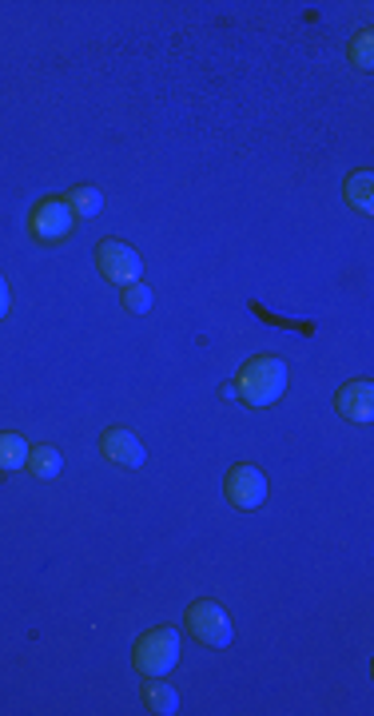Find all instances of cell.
Returning a JSON list of instances; mask_svg holds the SVG:
<instances>
[{"label":"cell","instance_id":"cell-14","mask_svg":"<svg viewBox=\"0 0 374 716\" xmlns=\"http://www.w3.org/2000/svg\"><path fill=\"white\" fill-rule=\"evenodd\" d=\"M347 60H351L359 72H371V68H374V36H371V28L354 33V40L347 45Z\"/></svg>","mask_w":374,"mask_h":716},{"label":"cell","instance_id":"cell-8","mask_svg":"<svg viewBox=\"0 0 374 716\" xmlns=\"http://www.w3.org/2000/svg\"><path fill=\"white\" fill-rule=\"evenodd\" d=\"M335 407H339V414L347 422H359V426H366L374 414V386L371 378H354V383H342L339 395H335Z\"/></svg>","mask_w":374,"mask_h":716},{"label":"cell","instance_id":"cell-3","mask_svg":"<svg viewBox=\"0 0 374 716\" xmlns=\"http://www.w3.org/2000/svg\"><path fill=\"white\" fill-rule=\"evenodd\" d=\"M187 629H191V637L199 645H208V649H227L235 637L232 629V618H227V609L220 601H191L187 606Z\"/></svg>","mask_w":374,"mask_h":716},{"label":"cell","instance_id":"cell-16","mask_svg":"<svg viewBox=\"0 0 374 716\" xmlns=\"http://www.w3.org/2000/svg\"><path fill=\"white\" fill-rule=\"evenodd\" d=\"M252 310H255V319L271 322V327H283V331H299V334H303V339H311V334H315V322H303V319H283V315H276V310H267L264 303H255V298H252Z\"/></svg>","mask_w":374,"mask_h":716},{"label":"cell","instance_id":"cell-9","mask_svg":"<svg viewBox=\"0 0 374 716\" xmlns=\"http://www.w3.org/2000/svg\"><path fill=\"white\" fill-rule=\"evenodd\" d=\"M374 172L371 167H363V172H354V176H347V184H342V196H347V203H351L354 211H363V215H371L374 211Z\"/></svg>","mask_w":374,"mask_h":716},{"label":"cell","instance_id":"cell-7","mask_svg":"<svg viewBox=\"0 0 374 716\" xmlns=\"http://www.w3.org/2000/svg\"><path fill=\"white\" fill-rule=\"evenodd\" d=\"M100 454H104L112 466H124V470H140L143 458H148V454H143V442L136 438L128 426L104 430V434H100Z\"/></svg>","mask_w":374,"mask_h":716},{"label":"cell","instance_id":"cell-5","mask_svg":"<svg viewBox=\"0 0 374 716\" xmlns=\"http://www.w3.org/2000/svg\"><path fill=\"white\" fill-rule=\"evenodd\" d=\"M223 494H227V502L239 509H259L267 502L264 470H255V466H247V462L232 466L227 478H223Z\"/></svg>","mask_w":374,"mask_h":716},{"label":"cell","instance_id":"cell-2","mask_svg":"<svg viewBox=\"0 0 374 716\" xmlns=\"http://www.w3.org/2000/svg\"><path fill=\"white\" fill-rule=\"evenodd\" d=\"M132 665L140 677H167L179 665V633L176 629H148L140 641L132 645Z\"/></svg>","mask_w":374,"mask_h":716},{"label":"cell","instance_id":"cell-11","mask_svg":"<svg viewBox=\"0 0 374 716\" xmlns=\"http://www.w3.org/2000/svg\"><path fill=\"white\" fill-rule=\"evenodd\" d=\"M143 701H148V708H152V713H160V716L179 713V693L164 681V677H152V681H148V689H143Z\"/></svg>","mask_w":374,"mask_h":716},{"label":"cell","instance_id":"cell-15","mask_svg":"<svg viewBox=\"0 0 374 716\" xmlns=\"http://www.w3.org/2000/svg\"><path fill=\"white\" fill-rule=\"evenodd\" d=\"M120 307L128 310V315H148V310H152V286L124 283L120 286Z\"/></svg>","mask_w":374,"mask_h":716},{"label":"cell","instance_id":"cell-12","mask_svg":"<svg viewBox=\"0 0 374 716\" xmlns=\"http://www.w3.org/2000/svg\"><path fill=\"white\" fill-rule=\"evenodd\" d=\"M28 450H33V446H28L21 434H0V474H16V470H24Z\"/></svg>","mask_w":374,"mask_h":716},{"label":"cell","instance_id":"cell-13","mask_svg":"<svg viewBox=\"0 0 374 716\" xmlns=\"http://www.w3.org/2000/svg\"><path fill=\"white\" fill-rule=\"evenodd\" d=\"M68 208H72V215H80V220H96L100 208H104V196H100L96 188H77L68 191Z\"/></svg>","mask_w":374,"mask_h":716},{"label":"cell","instance_id":"cell-4","mask_svg":"<svg viewBox=\"0 0 374 716\" xmlns=\"http://www.w3.org/2000/svg\"><path fill=\"white\" fill-rule=\"evenodd\" d=\"M72 208H68L65 196H48L40 199L33 208V215H28V235H33L36 243H45V247H52V243H65L68 235H72Z\"/></svg>","mask_w":374,"mask_h":716},{"label":"cell","instance_id":"cell-1","mask_svg":"<svg viewBox=\"0 0 374 716\" xmlns=\"http://www.w3.org/2000/svg\"><path fill=\"white\" fill-rule=\"evenodd\" d=\"M287 383H291V375H287V363L283 359H276V354H255V359H247L239 371V378H235V395L243 398V407H276L279 398H283Z\"/></svg>","mask_w":374,"mask_h":716},{"label":"cell","instance_id":"cell-6","mask_svg":"<svg viewBox=\"0 0 374 716\" xmlns=\"http://www.w3.org/2000/svg\"><path fill=\"white\" fill-rule=\"evenodd\" d=\"M96 267L104 271V275L112 279V283H140V271H143V263H140V255L128 247V243H120V239H104L96 247Z\"/></svg>","mask_w":374,"mask_h":716},{"label":"cell","instance_id":"cell-17","mask_svg":"<svg viewBox=\"0 0 374 716\" xmlns=\"http://www.w3.org/2000/svg\"><path fill=\"white\" fill-rule=\"evenodd\" d=\"M9 283H4V275H0V319H4V315H9Z\"/></svg>","mask_w":374,"mask_h":716},{"label":"cell","instance_id":"cell-10","mask_svg":"<svg viewBox=\"0 0 374 716\" xmlns=\"http://www.w3.org/2000/svg\"><path fill=\"white\" fill-rule=\"evenodd\" d=\"M60 466H65V458H60V450L56 446H33L28 450V462H24V470L33 478H40V482H52L56 474H60Z\"/></svg>","mask_w":374,"mask_h":716}]
</instances>
